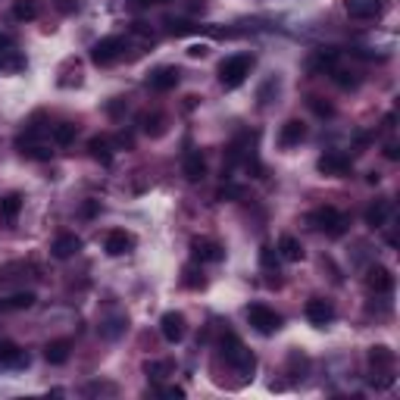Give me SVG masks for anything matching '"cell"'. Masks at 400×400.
<instances>
[{"instance_id":"83f0119b","label":"cell","mask_w":400,"mask_h":400,"mask_svg":"<svg viewBox=\"0 0 400 400\" xmlns=\"http://www.w3.org/2000/svg\"><path fill=\"white\" fill-rule=\"evenodd\" d=\"M172 369H175L172 360H147L144 363V375L147 379H153V382H163L166 375H172Z\"/></svg>"},{"instance_id":"484cf974","label":"cell","mask_w":400,"mask_h":400,"mask_svg":"<svg viewBox=\"0 0 400 400\" xmlns=\"http://www.w3.org/2000/svg\"><path fill=\"white\" fill-rule=\"evenodd\" d=\"M22 213V194H6L0 198V222L4 225H13Z\"/></svg>"},{"instance_id":"e575fe53","label":"cell","mask_w":400,"mask_h":400,"mask_svg":"<svg viewBox=\"0 0 400 400\" xmlns=\"http://www.w3.org/2000/svg\"><path fill=\"white\" fill-rule=\"evenodd\" d=\"M310 107H313V113L323 116V119H325V116H335V107L332 104H323V97H310Z\"/></svg>"},{"instance_id":"74e56055","label":"cell","mask_w":400,"mask_h":400,"mask_svg":"<svg viewBox=\"0 0 400 400\" xmlns=\"http://www.w3.org/2000/svg\"><path fill=\"white\" fill-rule=\"evenodd\" d=\"M85 394H116V385H100V382H94V385L85 388Z\"/></svg>"},{"instance_id":"30bf717a","label":"cell","mask_w":400,"mask_h":400,"mask_svg":"<svg viewBox=\"0 0 400 400\" xmlns=\"http://www.w3.org/2000/svg\"><path fill=\"white\" fill-rule=\"evenodd\" d=\"M303 316H307L313 325L323 328V325H328L335 319V303L325 301V297H310L307 307H303Z\"/></svg>"},{"instance_id":"836d02e7","label":"cell","mask_w":400,"mask_h":400,"mask_svg":"<svg viewBox=\"0 0 400 400\" xmlns=\"http://www.w3.org/2000/svg\"><path fill=\"white\" fill-rule=\"evenodd\" d=\"M166 28L172 31V35H194V31H200L198 26H188V22H182V19H166Z\"/></svg>"},{"instance_id":"4316f807","label":"cell","mask_w":400,"mask_h":400,"mask_svg":"<svg viewBox=\"0 0 400 400\" xmlns=\"http://www.w3.org/2000/svg\"><path fill=\"white\" fill-rule=\"evenodd\" d=\"M22 66H26V63H22V57L16 53L13 41L0 35V69H22Z\"/></svg>"},{"instance_id":"3957f363","label":"cell","mask_w":400,"mask_h":400,"mask_svg":"<svg viewBox=\"0 0 400 400\" xmlns=\"http://www.w3.org/2000/svg\"><path fill=\"white\" fill-rule=\"evenodd\" d=\"M310 225L316 232H325L328 238H341V234L347 232L350 219H347V213H341L338 207H319L310 213Z\"/></svg>"},{"instance_id":"44dd1931","label":"cell","mask_w":400,"mask_h":400,"mask_svg":"<svg viewBox=\"0 0 400 400\" xmlns=\"http://www.w3.org/2000/svg\"><path fill=\"white\" fill-rule=\"evenodd\" d=\"M69 354H72V341H66V338H57V341L44 344V360L50 366H63L69 360Z\"/></svg>"},{"instance_id":"5bb4252c","label":"cell","mask_w":400,"mask_h":400,"mask_svg":"<svg viewBox=\"0 0 400 400\" xmlns=\"http://www.w3.org/2000/svg\"><path fill=\"white\" fill-rule=\"evenodd\" d=\"M316 169L323 172V175H332V178H341V175H347L350 172V156L347 153H338V151H332V153H325V156H319V163H316Z\"/></svg>"},{"instance_id":"ba28073f","label":"cell","mask_w":400,"mask_h":400,"mask_svg":"<svg viewBox=\"0 0 400 400\" xmlns=\"http://www.w3.org/2000/svg\"><path fill=\"white\" fill-rule=\"evenodd\" d=\"M160 335H163V338H166L169 344L185 341V335H188V319H185L178 310L163 313V319H160Z\"/></svg>"},{"instance_id":"60d3db41","label":"cell","mask_w":400,"mask_h":400,"mask_svg":"<svg viewBox=\"0 0 400 400\" xmlns=\"http://www.w3.org/2000/svg\"><path fill=\"white\" fill-rule=\"evenodd\" d=\"M57 6L63 13H69V10H75V4H69V0H57Z\"/></svg>"},{"instance_id":"1f68e13d","label":"cell","mask_w":400,"mask_h":400,"mask_svg":"<svg viewBox=\"0 0 400 400\" xmlns=\"http://www.w3.org/2000/svg\"><path fill=\"white\" fill-rule=\"evenodd\" d=\"M125 328H129V316H122V313H119V316L107 319V323L100 325V335H104V338H119Z\"/></svg>"},{"instance_id":"7402d4cb","label":"cell","mask_w":400,"mask_h":400,"mask_svg":"<svg viewBox=\"0 0 400 400\" xmlns=\"http://www.w3.org/2000/svg\"><path fill=\"white\" fill-rule=\"evenodd\" d=\"M38 294L35 291H16L10 297H0V313H19V310H28L35 307Z\"/></svg>"},{"instance_id":"4fadbf2b","label":"cell","mask_w":400,"mask_h":400,"mask_svg":"<svg viewBox=\"0 0 400 400\" xmlns=\"http://www.w3.org/2000/svg\"><path fill=\"white\" fill-rule=\"evenodd\" d=\"M131 247H135V234H131V232H125V229H113V232H107V238H104V250H107V256H125Z\"/></svg>"},{"instance_id":"8992f818","label":"cell","mask_w":400,"mask_h":400,"mask_svg":"<svg viewBox=\"0 0 400 400\" xmlns=\"http://www.w3.org/2000/svg\"><path fill=\"white\" fill-rule=\"evenodd\" d=\"M122 50H125V38L122 35H107L91 47V63L94 66H109V63H116L122 57Z\"/></svg>"},{"instance_id":"b9f144b4","label":"cell","mask_w":400,"mask_h":400,"mask_svg":"<svg viewBox=\"0 0 400 400\" xmlns=\"http://www.w3.org/2000/svg\"><path fill=\"white\" fill-rule=\"evenodd\" d=\"M191 10H194V13L203 10V0H191Z\"/></svg>"},{"instance_id":"6da1fadb","label":"cell","mask_w":400,"mask_h":400,"mask_svg":"<svg viewBox=\"0 0 400 400\" xmlns=\"http://www.w3.org/2000/svg\"><path fill=\"white\" fill-rule=\"evenodd\" d=\"M222 357H225V363L241 375H254V369H256V357L250 354V350L244 347V341L232 332L222 335Z\"/></svg>"},{"instance_id":"7a4b0ae2","label":"cell","mask_w":400,"mask_h":400,"mask_svg":"<svg viewBox=\"0 0 400 400\" xmlns=\"http://www.w3.org/2000/svg\"><path fill=\"white\" fill-rule=\"evenodd\" d=\"M250 69H254V57H247V53H234V57L222 60L219 63V82H222V88H241V85L247 82Z\"/></svg>"},{"instance_id":"52a82bcc","label":"cell","mask_w":400,"mask_h":400,"mask_svg":"<svg viewBox=\"0 0 400 400\" xmlns=\"http://www.w3.org/2000/svg\"><path fill=\"white\" fill-rule=\"evenodd\" d=\"M191 256H194V263H222L225 247L213 238H194L191 241Z\"/></svg>"},{"instance_id":"2e32d148","label":"cell","mask_w":400,"mask_h":400,"mask_svg":"<svg viewBox=\"0 0 400 400\" xmlns=\"http://www.w3.org/2000/svg\"><path fill=\"white\" fill-rule=\"evenodd\" d=\"M78 250H82V238L72 232H63L53 238V244H50V254L57 256V260H69V256H75Z\"/></svg>"},{"instance_id":"603a6c76","label":"cell","mask_w":400,"mask_h":400,"mask_svg":"<svg viewBox=\"0 0 400 400\" xmlns=\"http://www.w3.org/2000/svg\"><path fill=\"white\" fill-rule=\"evenodd\" d=\"M141 131L144 135H151V138H163L166 135V113H160V109H153V113H141Z\"/></svg>"},{"instance_id":"4dcf8cb0","label":"cell","mask_w":400,"mask_h":400,"mask_svg":"<svg viewBox=\"0 0 400 400\" xmlns=\"http://www.w3.org/2000/svg\"><path fill=\"white\" fill-rule=\"evenodd\" d=\"M19 147H22V156H28V160H50L53 151H47L44 144H38L35 138L31 141H19Z\"/></svg>"},{"instance_id":"5b68a950","label":"cell","mask_w":400,"mask_h":400,"mask_svg":"<svg viewBox=\"0 0 400 400\" xmlns=\"http://www.w3.org/2000/svg\"><path fill=\"white\" fill-rule=\"evenodd\" d=\"M247 323L254 325L260 335H276L285 319H281L272 307H266V303H250L247 307Z\"/></svg>"},{"instance_id":"d4e9b609","label":"cell","mask_w":400,"mask_h":400,"mask_svg":"<svg viewBox=\"0 0 400 400\" xmlns=\"http://www.w3.org/2000/svg\"><path fill=\"white\" fill-rule=\"evenodd\" d=\"M0 366H13V369H26V366H28V354H26V350H19L16 344L4 341V344H0Z\"/></svg>"},{"instance_id":"8fae6325","label":"cell","mask_w":400,"mask_h":400,"mask_svg":"<svg viewBox=\"0 0 400 400\" xmlns=\"http://www.w3.org/2000/svg\"><path fill=\"white\" fill-rule=\"evenodd\" d=\"M366 288H369L372 294H391L394 291V276H391L388 266H369L366 269Z\"/></svg>"},{"instance_id":"e0dca14e","label":"cell","mask_w":400,"mask_h":400,"mask_svg":"<svg viewBox=\"0 0 400 400\" xmlns=\"http://www.w3.org/2000/svg\"><path fill=\"white\" fill-rule=\"evenodd\" d=\"M303 138H307V125H303L301 119H288L285 125H281V131H279V147L291 151V147H297Z\"/></svg>"},{"instance_id":"277c9868","label":"cell","mask_w":400,"mask_h":400,"mask_svg":"<svg viewBox=\"0 0 400 400\" xmlns=\"http://www.w3.org/2000/svg\"><path fill=\"white\" fill-rule=\"evenodd\" d=\"M369 366L375 375H382L379 382H372L375 388H388L391 382H394V375H391V369H394V350L385 347V344H375V347H369Z\"/></svg>"},{"instance_id":"f546056e","label":"cell","mask_w":400,"mask_h":400,"mask_svg":"<svg viewBox=\"0 0 400 400\" xmlns=\"http://www.w3.org/2000/svg\"><path fill=\"white\" fill-rule=\"evenodd\" d=\"M38 4L35 0H13V19H19V22H31V19H38Z\"/></svg>"},{"instance_id":"f35d334b","label":"cell","mask_w":400,"mask_h":400,"mask_svg":"<svg viewBox=\"0 0 400 400\" xmlns=\"http://www.w3.org/2000/svg\"><path fill=\"white\" fill-rule=\"evenodd\" d=\"M385 156H388V160H400V147H397V141H388V144H385Z\"/></svg>"},{"instance_id":"cb8c5ba5","label":"cell","mask_w":400,"mask_h":400,"mask_svg":"<svg viewBox=\"0 0 400 400\" xmlns=\"http://www.w3.org/2000/svg\"><path fill=\"white\" fill-rule=\"evenodd\" d=\"M88 151H91V156H94L97 163H104V166H109V163H113V151H116V144H113V138L97 135V138H91V141H88Z\"/></svg>"},{"instance_id":"ac0fdd59","label":"cell","mask_w":400,"mask_h":400,"mask_svg":"<svg viewBox=\"0 0 400 400\" xmlns=\"http://www.w3.org/2000/svg\"><path fill=\"white\" fill-rule=\"evenodd\" d=\"M388 216H391V200L388 198H379V200H372L369 207H366L363 222L369 225V229H385Z\"/></svg>"},{"instance_id":"d6a6232c","label":"cell","mask_w":400,"mask_h":400,"mask_svg":"<svg viewBox=\"0 0 400 400\" xmlns=\"http://www.w3.org/2000/svg\"><path fill=\"white\" fill-rule=\"evenodd\" d=\"M182 285H185V288H194V291H198V288L207 285V279H203V272H198L194 266H185V269H182Z\"/></svg>"},{"instance_id":"d590c367","label":"cell","mask_w":400,"mask_h":400,"mask_svg":"<svg viewBox=\"0 0 400 400\" xmlns=\"http://www.w3.org/2000/svg\"><path fill=\"white\" fill-rule=\"evenodd\" d=\"M332 75H335V82H338L341 88H357L354 72H344V69H332Z\"/></svg>"},{"instance_id":"ee69618b","label":"cell","mask_w":400,"mask_h":400,"mask_svg":"<svg viewBox=\"0 0 400 400\" xmlns=\"http://www.w3.org/2000/svg\"><path fill=\"white\" fill-rule=\"evenodd\" d=\"M153 4H166V0H153Z\"/></svg>"},{"instance_id":"d6986e66","label":"cell","mask_w":400,"mask_h":400,"mask_svg":"<svg viewBox=\"0 0 400 400\" xmlns=\"http://www.w3.org/2000/svg\"><path fill=\"white\" fill-rule=\"evenodd\" d=\"M276 254H279V260H285V263H301L303 260V244L294 238V234H281L279 244H276Z\"/></svg>"},{"instance_id":"9c48e42d","label":"cell","mask_w":400,"mask_h":400,"mask_svg":"<svg viewBox=\"0 0 400 400\" xmlns=\"http://www.w3.org/2000/svg\"><path fill=\"white\" fill-rule=\"evenodd\" d=\"M344 10H347L350 19L369 22L385 13V0H344Z\"/></svg>"},{"instance_id":"ffe728a7","label":"cell","mask_w":400,"mask_h":400,"mask_svg":"<svg viewBox=\"0 0 400 400\" xmlns=\"http://www.w3.org/2000/svg\"><path fill=\"white\" fill-rule=\"evenodd\" d=\"M182 172H185L188 182H203V178H207V160H203V153H200V151L185 153Z\"/></svg>"},{"instance_id":"8d00e7d4","label":"cell","mask_w":400,"mask_h":400,"mask_svg":"<svg viewBox=\"0 0 400 400\" xmlns=\"http://www.w3.org/2000/svg\"><path fill=\"white\" fill-rule=\"evenodd\" d=\"M260 263L266 266V269H279V254L272 247H263L260 250Z\"/></svg>"},{"instance_id":"7c38bea8","label":"cell","mask_w":400,"mask_h":400,"mask_svg":"<svg viewBox=\"0 0 400 400\" xmlns=\"http://www.w3.org/2000/svg\"><path fill=\"white\" fill-rule=\"evenodd\" d=\"M338 57H341V53L335 50V47H319V50H313V57L307 60V69L313 75L332 72V69H338Z\"/></svg>"},{"instance_id":"f1b7e54d","label":"cell","mask_w":400,"mask_h":400,"mask_svg":"<svg viewBox=\"0 0 400 400\" xmlns=\"http://www.w3.org/2000/svg\"><path fill=\"white\" fill-rule=\"evenodd\" d=\"M53 144L57 147H69L75 141V135H78V125H72V122H60V125H53Z\"/></svg>"},{"instance_id":"9a60e30c","label":"cell","mask_w":400,"mask_h":400,"mask_svg":"<svg viewBox=\"0 0 400 400\" xmlns=\"http://www.w3.org/2000/svg\"><path fill=\"white\" fill-rule=\"evenodd\" d=\"M178 78H182V72H178L175 66H160V69H153L151 75H147V88L151 91H172L178 85Z\"/></svg>"},{"instance_id":"ab89813d","label":"cell","mask_w":400,"mask_h":400,"mask_svg":"<svg viewBox=\"0 0 400 400\" xmlns=\"http://www.w3.org/2000/svg\"><path fill=\"white\" fill-rule=\"evenodd\" d=\"M188 57H194V60L207 57V44H191V47H188Z\"/></svg>"},{"instance_id":"7bdbcfd3","label":"cell","mask_w":400,"mask_h":400,"mask_svg":"<svg viewBox=\"0 0 400 400\" xmlns=\"http://www.w3.org/2000/svg\"><path fill=\"white\" fill-rule=\"evenodd\" d=\"M135 4H141V6H147V4H153V0H135Z\"/></svg>"}]
</instances>
